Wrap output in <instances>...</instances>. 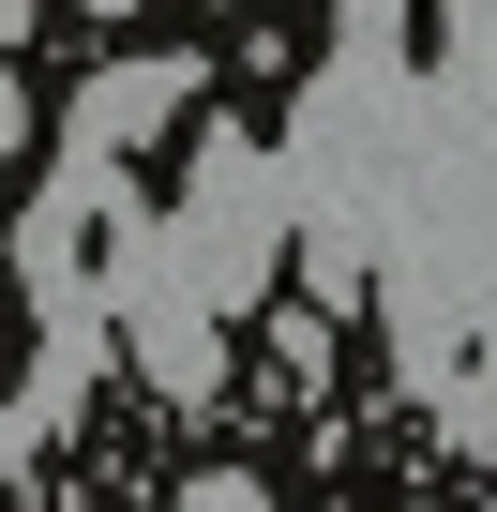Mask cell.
I'll list each match as a JSON object with an SVG mask.
<instances>
[{
	"label": "cell",
	"mask_w": 497,
	"mask_h": 512,
	"mask_svg": "<svg viewBox=\"0 0 497 512\" xmlns=\"http://www.w3.org/2000/svg\"><path fill=\"white\" fill-rule=\"evenodd\" d=\"M181 512H272V482H241V467H196V482H181Z\"/></svg>",
	"instance_id": "cell-2"
},
{
	"label": "cell",
	"mask_w": 497,
	"mask_h": 512,
	"mask_svg": "<svg viewBox=\"0 0 497 512\" xmlns=\"http://www.w3.org/2000/svg\"><path fill=\"white\" fill-rule=\"evenodd\" d=\"M31 151V91H16V61H0V166Z\"/></svg>",
	"instance_id": "cell-3"
},
{
	"label": "cell",
	"mask_w": 497,
	"mask_h": 512,
	"mask_svg": "<svg viewBox=\"0 0 497 512\" xmlns=\"http://www.w3.org/2000/svg\"><path fill=\"white\" fill-rule=\"evenodd\" d=\"M181 106H196V61L151 46V61H106V76L76 91V136H91V151H136V136H166Z\"/></svg>",
	"instance_id": "cell-1"
}]
</instances>
